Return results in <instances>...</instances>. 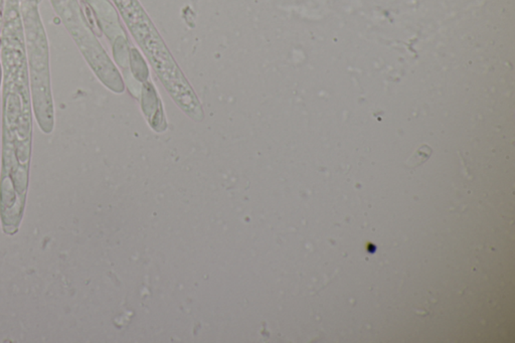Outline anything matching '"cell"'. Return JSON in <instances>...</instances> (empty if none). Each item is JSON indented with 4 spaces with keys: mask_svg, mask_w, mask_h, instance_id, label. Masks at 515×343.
<instances>
[{
    "mask_svg": "<svg viewBox=\"0 0 515 343\" xmlns=\"http://www.w3.org/2000/svg\"><path fill=\"white\" fill-rule=\"evenodd\" d=\"M23 36L30 69L32 103L36 120L45 133L54 127V105L50 75L49 43L36 0H21Z\"/></svg>",
    "mask_w": 515,
    "mask_h": 343,
    "instance_id": "6da1fadb",
    "label": "cell"
},
{
    "mask_svg": "<svg viewBox=\"0 0 515 343\" xmlns=\"http://www.w3.org/2000/svg\"><path fill=\"white\" fill-rule=\"evenodd\" d=\"M56 14L62 19L67 32L73 36L78 49L88 60L92 68L105 82L111 66L108 58L95 40L81 12L78 0H51Z\"/></svg>",
    "mask_w": 515,
    "mask_h": 343,
    "instance_id": "7a4b0ae2",
    "label": "cell"
},
{
    "mask_svg": "<svg viewBox=\"0 0 515 343\" xmlns=\"http://www.w3.org/2000/svg\"><path fill=\"white\" fill-rule=\"evenodd\" d=\"M432 154H433L432 147L428 144H422L408 158L405 166L408 169L414 170V169L418 168L421 165L425 164L430 159V157H431Z\"/></svg>",
    "mask_w": 515,
    "mask_h": 343,
    "instance_id": "3957f363",
    "label": "cell"
},
{
    "mask_svg": "<svg viewBox=\"0 0 515 343\" xmlns=\"http://www.w3.org/2000/svg\"><path fill=\"white\" fill-rule=\"evenodd\" d=\"M0 80H1V68H0Z\"/></svg>",
    "mask_w": 515,
    "mask_h": 343,
    "instance_id": "277c9868",
    "label": "cell"
}]
</instances>
